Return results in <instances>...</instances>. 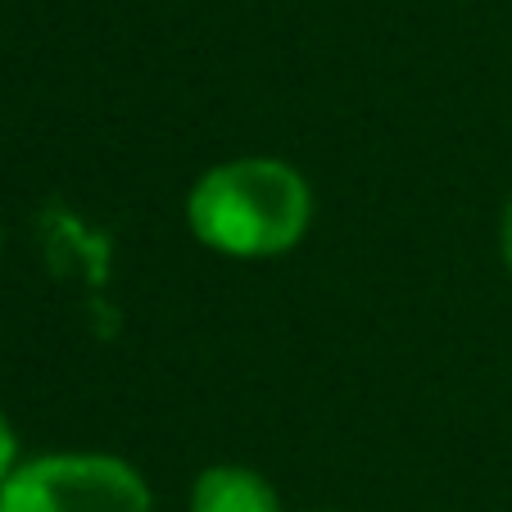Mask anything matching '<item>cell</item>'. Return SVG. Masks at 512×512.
Wrapping results in <instances>:
<instances>
[{"label": "cell", "instance_id": "cell-1", "mask_svg": "<svg viewBox=\"0 0 512 512\" xmlns=\"http://www.w3.org/2000/svg\"><path fill=\"white\" fill-rule=\"evenodd\" d=\"M186 218L195 241L227 259H272L309 232L313 195L281 159H232L191 186Z\"/></svg>", "mask_w": 512, "mask_h": 512}, {"label": "cell", "instance_id": "cell-2", "mask_svg": "<svg viewBox=\"0 0 512 512\" xmlns=\"http://www.w3.org/2000/svg\"><path fill=\"white\" fill-rule=\"evenodd\" d=\"M0 512H150L141 472L109 454H50L14 467Z\"/></svg>", "mask_w": 512, "mask_h": 512}, {"label": "cell", "instance_id": "cell-3", "mask_svg": "<svg viewBox=\"0 0 512 512\" xmlns=\"http://www.w3.org/2000/svg\"><path fill=\"white\" fill-rule=\"evenodd\" d=\"M191 512H281V499L254 467H204L191 490Z\"/></svg>", "mask_w": 512, "mask_h": 512}, {"label": "cell", "instance_id": "cell-4", "mask_svg": "<svg viewBox=\"0 0 512 512\" xmlns=\"http://www.w3.org/2000/svg\"><path fill=\"white\" fill-rule=\"evenodd\" d=\"M14 431H10V422H5V413H0V485L14 476Z\"/></svg>", "mask_w": 512, "mask_h": 512}, {"label": "cell", "instance_id": "cell-5", "mask_svg": "<svg viewBox=\"0 0 512 512\" xmlns=\"http://www.w3.org/2000/svg\"><path fill=\"white\" fill-rule=\"evenodd\" d=\"M499 250H503V263H508V272H512V200H508V209H503V223H499Z\"/></svg>", "mask_w": 512, "mask_h": 512}]
</instances>
